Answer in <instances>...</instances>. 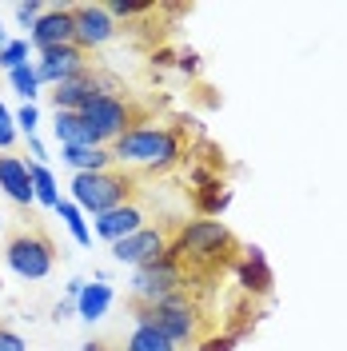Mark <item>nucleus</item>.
I'll return each mask as SVG.
<instances>
[{"instance_id": "obj_1", "label": "nucleus", "mask_w": 347, "mask_h": 351, "mask_svg": "<svg viewBox=\"0 0 347 351\" xmlns=\"http://www.w3.org/2000/svg\"><path fill=\"white\" fill-rule=\"evenodd\" d=\"M236 236L228 232L224 219H188V223H176L172 228V247L168 256L184 263L188 280L192 276H208V271H224V267H236L239 260Z\"/></svg>"}, {"instance_id": "obj_2", "label": "nucleus", "mask_w": 347, "mask_h": 351, "mask_svg": "<svg viewBox=\"0 0 347 351\" xmlns=\"http://www.w3.org/2000/svg\"><path fill=\"white\" fill-rule=\"evenodd\" d=\"M116 164H128V168H148V172H168L172 164H180L184 156V136L180 128L168 124H136L132 132H124L116 144H112Z\"/></svg>"}, {"instance_id": "obj_3", "label": "nucleus", "mask_w": 347, "mask_h": 351, "mask_svg": "<svg viewBox=\"0 0 347 351\" xmlns=\"http://www.w3.org/2000/svg\"><path fill=\"white\" fill-rule=\"evenodd\" d=\"M136 324L140 328H156L160 335H168L180 348H200L212 331H208V315L200 311L188 291H176L160 304H136Z\"/></svg>"}, {"instance_id": "obj_4", "label": "nucleus", "mask_w": 347, "mask_h": 351, "mask_svg": "<svg viewBox=\"0 0 347 351\" xmlns=\"http://www.w3.org/2000/svg\"><path fill=\"white\" fill-rule=\"evenodd\" d=\"M72 204H80L84 216H104L120 204H132L136 196V176L120 172H72Z\"/></svg>"}, {"instance_id": "obj_5", "label": "nucleus", "mask_w": 347, "mask_h": 351, "mask_svg": "<svg viewBox=\"0 0 347 351\" xmlns=\"http://www.w3.org/2000/svg\"><path fill=\"white\" fill-rule=\"evenodd\" d=\"M128 291H132V304H160L176 291H188V271H184L180 260L164 256V260L148 263V267H136Z\"/></svg>"}, {"instance_id": "obj_6", "label": "nucleus", "mask_w": 347, "mask_h": 351, "mask_svg": "<svg viewBox=\"0 0 347 351\" xmlns=\"http://www.w3.org/2000/svg\"><path fill=\"white\" fill-rule=\"evenodd\" d=\"M4 263L12 267V276L21 280H44L56 263V247L40 232H16L4 243Z\"/></svg>"}, {"instance_id": "obj_7", "label": "nucleus", "mask_w": 347, "mask_h": 351, "mask_svg": "<svg viewBox=\"0 0 347 351\" xmlns=\"http://www.w3.org/2000/svg\"><path fill=\"white\" fill-rule=\"evenodd\" d=\"M80 116L96 128V136H100V144H104V148H112V144H116L124 132H132L136 124H144V120H140V112L132 108L124 96H104V92H100V96H96Z\"/></svg>"}, {"instance_id": "obj_8", "label": "nucleus", "mask_w": 347, "mask_h": 351, "mask_svg": "<svg viewBox=\"0 0 347 351\" xmlns=\"http://www.w3.org/2000/svg\"><path fill=\"white\" fill-rule=\"evenodd\" d=\"M168 247H172V228L148 223V228H140L136 236L112 243V256H116V263H128L132 271H136V267H148V263L164 260Z\"/></svg>"}, {"instance_id": "obj_9", "label": "nucleus", "mask_w": 347, "mask_h": 351, "mask_svg": "<svg viewBox=\"0 0 347 351\" xmlns=\"http://www.w3.org/2000/svg\"><path fill=\"white\" fill-rule=\"evenodd\" d=\"M72 12H76V44L84 52L104 48V44L116 40L120 21L108 12V4H72Z\"/></svg>"}, {"instance_id": "obj_10", "label": "nucleus", "mask_w": 347, "mask_h": 351, "mask_svg": "<svg viewBox=\"0 0 347 351\" xmlns=\"http://www.w3.org/2000/svg\"><path fill=\"white\" fill-rule=\"evenodd\" d=\"M28 44H32L36 52L60 48V44H76V12H72V4L48 8L40 21H36V28L28 32Z\"/></svg>"}, {"instance_id": "obj_11", "label": "nucleus", "mask_w": 347, "mask_h": 351, "mask_svg": "<svg viewBox=\"0 0 347 351\" xmlns=\"http://www.w3.org/2000/svg\"><path fill=\"white\" fill-rule=\"evenodd\" d=\"M36 72H40V84L56 88L72 80V76H80L88 72V52L80 44H60V48H48L40 52V60H36Z\"/></svg>"}, {"instance_id": "obj_12", "label": "nucleus", "mask_w": 347, "mask_h": 351, "mask_svg": "<svg viewBox=\"0 0 347 351\" xmlns=\"http://www.w3.org/2000/svg\"><path fill=\"white\" fill-rule=\"evenodd\" d=\"M140 228H148V212L132 199V204H120V208H112L104 216H92V236H100V240L108 243H120L136 236Z\"/></svg>"}, {"instance_id": "obj_13", "label": "nucleus", "mask_w": 347, "mask_h": 351, "mask_svg": "<svg viewBox=\"0 0 347 351\" xmlns=\"http://www.w3.org/2000/svg\"><path fill=\"white\" fill-rule=\"evenodd\" d=\"M236 280L239 287H243V295H267L272 291V284H276V276H272V267H267V256H263V247L260 243H248L243 252H239V260H236Z\"/></svg>"}, {"instance_id": "obj_14", "label": "nucleus", "mask_w": 347, "mask_h": 351, "mask_svg": "<svg viewBox=\"0 0 347 351\" xmlns=\"http://www.w3.org/2000/svg\"><path fill=\"white\" fill-rule=\"evenodd\" d=\"M0 192L12 199V204H21V208H32V204H36V188H32L28 160H21V156H12V152L0 156Z\"/></svg>"}, {"instance_id": "obj_15", "label": "nucleus", "mask_w": 347, "mask_h": 351, "mask_svg": "<svg viewBox=\"0 0 347 351\" xmlns=\"http://www.w3.org/2000/svg\"><path fill=\"white\" fill-rule=\"evenodd\" d=\"M96 96H100L96 68H88V72H80V76H72V80H64V84L52 88V108L56 112H84Z\"/></svg>"}, {"instance_id": "obj_16", "label": "nucleus", "mask_w": 347, "mask_h": 351, "mask_svg": "<svg viewBox=\"0 0 347 351\" xmlns=\"http://www.w3.org/2000/svg\"><path fill=\"white\" fill-rule=\"evenodd\" d=\"M60 160L72 172H112L116 168L112 148H100V144H68L60 148Z\"/></svg>"}, {"instance_id": "obj_17", "label": "nucleus", "mask_w": 347, "mask_h": 351, "mask_svg": "<svg viewBox=\"0 0 347 351\" xmlns=\"http://www.w3.org/2000/svg\"><path fill=\"white\" fill-rule=\"evenodd\" d=\"M52 132H56L60 148H68V144H100L96 128L88 124L80 112H56V120H52ZM100 148H104V144H100Z\"/></svg>"}, {"instance_id": "obj_18", "label": "nucleus", "mask_w": 347, "mask_h": 351, "mask_svg": "<svg viewBox=\"0 0 347 351\" xmlns=\"http://www.w3.org/2000/svg\"><path fill=\"white\" fill-rule=\"evenodd\" d=\"M112 300H116L112 284H88L84 291H80V300H76V315H80L84 324H96V319L108 315Z\"/></svg>"}, {"instance_id": "obj_19", "label": "nucleus", "mask_w": 347, "mask_h": 351, "mask_svg": "<svg viewBox=\"0 0 347 351\" xmlns=\"http://www.w3.org/2000/svg\"><path fill=\"white\" fill-rule=\"evenodd\" d=\"M195 212L204 219H216L228 212V204H232V188H224L219 180H212V184H204V188H195Z\"/></svg>"}, {"instance_id": "obj_20", "label": "nucleus", "mask_w": 347, "mask_h": 351, "mask_svg": "<svg viewBox=\"0 0 347 351\" xmlns=\"http://www.w3.org/2000/svg\"><path fill=\"white\" fill-rule=\"evenodd\" d=\"M120 351H184V348H180V343H172L168 335H160L156 328H140V324H136Z\"/></svg>"}, {"instance_id": "obj_21", "label": "nucleus", "mask_w": 347, "mask_h": 351, "mask_svg": "<svg viewBox=\"0 0 347 351\" xmlns=\"http://www.w3.org/2000/svg\"><path fill=\"white\" fill-rule=\"evenodd\" d=\"M56 216L64 219L68 236L80 243V247H92V228H88V219H84V212H80V204H72V199H60V204H56Z\"/></svg>"}, {"instance_id": "obj_22", "label": "nucleus", "mask_w": 347, "mask_h": 351, "mask_svg": "<svg viewBox=\"0 0 347 351\" xmlns=\"http://www.w3.org/2000/svg\"><path fill=\"white\" fill-rule=\"evenodd\" d=\"M28 172H32V188H36V204H44V208H52L56 212V204H60V188H56V176L48 172V164H32L28 160Z\"/></svg>"}, {"instance_id": "obj_23", "label": "nucleus", "mask_w": 347, "mask_h": 351, "mask_svg": "<svg viewBox=\"0 0 347 351\" xmlns=\"http://www.w3.org/2000/svg\"><path fill=\"white\" fill-rule=\"evenodd\" d=\"M8 84H12V92L21 96L24 104H36V96H40V72H36V60L32 64L16 68V72H8Z\"/></svg>"}, {"instance_id": "obj_24", "label": "nucleus", "mask_w": 347, "mask_h": 351, "mask_svg": "<svg viewBox=\"0 0 347 351\" xmlns=\"http://www.w3.org/2000/svg\"><path fill=\"white\" fill-rule=\"evenodd\" d=\"M108 12L116 21H140V16H152L156 4L152 0H108Z\"/></svg>"}, {"instance_id": "obj_25", "label": "nucleus", "mask_w": 347, "mask_h": 351, "mask_svg": "<svg viewBox=\"0 0 347 351\" xmlns=\"http://www.w3.org/2000/svg\"><path fill=\"white\" fill-rule=\"evenodd\" d=\"M28 52H32V44L28 40H8L4 48H0V68H4V72H16V68L32 64Z\"/></svg>"}, {"instance_id": "obj_26", "label": "nucleus", "mask_w": 347, "mask_h": 351, "mask_svg": "<svg viewBox=\"0 0 347 351\" xmlns=\"http://www.w3.org/2000/svg\"><path fill=\"white\" fill-rule=\"evenodd\" d=\"M12 12H16V21H21L28 32H32V28H36V21H40L48 8H44L40 0H16V8H12Z\"/></svg>"}, {"instance_id": "obj_27", "label": "nucleus", "mask_w": 347, "mask_h": 351, "mask_svg": "<svg viewBox=\"0 0 347 351\" xmlns=\"http://www.w3.org/2000/svg\"><path fill=\"white\" fill-rule=\"evenodd\" d=\"M16 136H21V128H16V116L0 104V152H12Z\"/></svg>"}, {"instance_id": "obj_28", "label": "nucleus", "mask_w": 347, "mask_h": 351, "mask_svg": "<svg viewBox=\"0 0 347 351\" xmlns=\"http://www.w3.org/2000/svg\"><path fill=\"white\" fill-rule=\"evenodd\" d=\"M12 116H16V128H21V136H36V128H40V108H36V104H21Z\"/></svg>"}, {"instance_id": "obj_29", "label": "nucleus", "mask_w": 347, "mask_h": 351, "mask_svg": "<svg viewBox=\"0 0 347 351\" xmlns=\"http://www.w3.org/2000/svg\"><path fill=\"white\" fill-rule=\"evenodd\" d=\"M236 343H239L236 335H232V331H224V335H208L195 351H236Z\"/></svg>"}, {"instance_id": "obj_30", "label": "nucleus", "mask_w": 347, "mask_h": 351, "mask_svg": "<svg viewBox=\"0 0 347 351\" xmlns=\"http://www.w3.org/2000/svg\"><path fill=\"white\" fill-rule=\"evenodd\" d=\"M0 351H28V343H24V335H21V331L0 328Z\"/></svg>"}, {"instance_id": "obj_31", "label": "nucleus", "mask_w": 347, "mask_h": 351, "mask_svg": "<svg viewBox=\"0 0 347 351\" xmlns=\"http://www.w3.org/2000/svg\"><path fill=\"white\" fill-rule=\"evenodd\" d=\"M176 64H180V72H200V52H192V48H188V52H180V56H176Z\"/></svg>"}, {"instance_id": "obj_32", "label": "nucleus", "mask_w": 347, "mask_h": 351, "mask_svg": "<svg viewBox=\"0 0 347 351\" xmlns=\"http://www.w3.org/2000/svg\"><path fill=\"white\" fill-rule=\"evenodd\" d=\"M28 140V152H32V164H44L48 160V148H44V140L40 136H24Z\"/></svg>"}, {"instance_id": "obj_33", "label": "nucleus", "mask_w": 347, "mask_h": 351, "mask_svg": "<svg viewBox=\"0 0 347 351\" xmlns=\"http://www.w3.org/2000/svg\"><path fill=\"white\" fill-rule=\"evenodd\" d=\"M68 315H76V304H72V300H60V304L52 307V319H56V324L68 319Z\"/></svg>"}, {"instance_id": "obj_34", "label": "nucleus", "mask_w": 347, "mask_h": 351, "mask_svg": "<svg viewBox=\"0 0 347 351\" xmlns=\"http://www.w3.org/2000/svg\"><path fill=\"white\" fill-rule=\"evenodd\" d=\"M84 287H88V280H80V276H72V280H68V287H64V291H68V300H72V304H76V300H80V291H84Z\"/></svg>"}, {"instance_id": "obj_35", "label": "nucleus", "mask_w": 347, "mask_h": 351, "mask_svg": "<svg viewBox=\"0 0 347 351\" xmlns=\"http://www.w3.org/2000/svg\"><path fill=\"white\" fill-rule=\"evenodd\" d=\"M172 56H176L172 48H156V52H152V60H156V64H160V68H168V64H176Z\"/></svg>"}, {"instance_id": "obj_36", "label": "nucleus", "mask_w": 347, "mask_h": 351, "mask_svg": "<svg viewBox=\"0 0 347 351\" xmlns=\"http://www.w3.org/2000/svg\"><path fill=\"white\" fill-rule=\"evenodd\" d=\"M80 351H108V348H104V343H84Z\"/></svg>"}, {"instance_id": "obj_37", "label": "nucleus", "mask_w": 347, "mask_h": 351, "mask_svg": "<svg viewBox=\"0 0 347 351\" xmlns=\"http://www.w3.org/2000/svg\"><path fill=\"white\" fill-rule=\"evenodd\" d=\"M4 44H8V36H4V28H0V48H4Z\"/></svg>"}, {"instance_id": "obj_38", "label": "nucleus", "mask_w": 347, "mask_h": 351, "mask_svg": "<svg viewBox=\"0 0 347 351\" xmlns=\"http://www.w3.org/2000/svg\"><path fill=\"white\" fill-rule=\"evenodd\" d=\"M0 228H4V219H0Z\"/></svg>"}]
</instances>
